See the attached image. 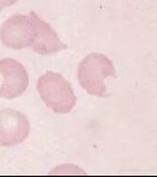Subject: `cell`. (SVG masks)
<instances>
[{
  "label": "cell",
  "mask_w": 157,
  "mask_h": 177,
  "mask_svg": "<svg viewBox=\"0 0 157 177\" xmlns=\"http://www.w3.org/2000/svg\"><path fill=\"white\" fill-rule=\"evenodd\" d=\"M2 44L13 50L30 47L33 41V30L30 15L16 14L3 22L0 28Z\"/></svg>",
  "instance_id": "3957f363"
},
{
  "label": "cell",
  "mask_w": 157,
  "mask_h": 177,
  "mask_svg": "<svg viewBox=\"0 0 157 177\" xmlns=\"http://www.w3.org/2000/svg\"><path fill=\"white\" fill-rule=\"evenodd\" d=\"M30 130L27 117L12 108L0 110V146L12 147L22 143Z\"/></svg>",
  "instance_id": "277c9868"
},
{
  "label": "cell",
  "mask_w": 157,
  "mask_h": 177,
  "mask_svg": "<svg viewBox=\"0 0 157 177\" xmlns=\"http://www.w3.org/2000/svg\"><path fill=\"white\" fill-rule=\"evenodd\" d=\"M18 1V0H6V6H10L14 5V4H16Z\"/></svg>",
  "instance_id": "52a82bcc"
},
{
  "label": "cell",
  "mask_w": 157,
  "mask_h": 177,
  "mask_svg": "<svg viewBox=\"0 0 157 177\" xmlns=\"http://www.w3.org/2000/svg\"><path fill=\"white\" fill-rule=\"evenodd\" d=\"M30 19L33 30V41L30 45L33 52L42 56H52L67 48L52 26L34 11H30Z\"/></svg>",
  "instance_id": "8992f818"
},
{
  "label": "cell",
  "mask_w": 157,
  "mask_h": 177,
  "mask_svg": "<svg viewBox=\"0 0 157 177\" xmlns=\"http://www.w3.org/2000/svg\"><path fill=\"white\" fill-rule=\"evenodd\" d=\"M37 91L47 107L57 114H68L76 104L71 84L59 73L48 70L38 78Z\"/></svg>",
  "instance_id": "6da1fadb"
},
{
  "label": "cell",
  "mask_w": 157,
  "mask_h": 177,
  "mask_svg": "<svg viewBox=\"0 0 157 177\" xmlns=\"http://www.w3.org/2000/svg\"><path fill=\"white\" fill-rule=\"evenodd\" d=\"M0 74L4 77L0 98L12 100L21 96L29 86V74L24 65L12 58L0 60Z\"/></svg>",
  "instance_id": "5b68a950"
},
{
  "label": "cell",
  "mask_w": 157,
  "mask_h": 177,
  "mask_svg": "<svg viewBox=\"0 0 157 177\" xmlns=\"http://www.w3.org/2000/svg\"><path fill=\"white\" fill-rule=\"evenodd\" d=\"M115 67L110 59L103 54L93 53L82 60L78 65L77 78L81 87L90 95L107 96L105 78L116 77Z\"/></svg>",
  "instance_id": "7a4b0ae2"
},
{
  "label": "cell",
  "mask_w": 157,
  "mask_h": 177,
  "mask_svg": "<svg viewBox=\"0 0 157 177\" xmlns=\"http://www.w3.org/2000/svg\"><path fill=\"white\" fill-rule=\"evenodd\" d=\"M6 0H0V12H1V10L4 8V7H6Z\"/></svg>",
  "instance_id": "ba28073f"
}]
</instances>
